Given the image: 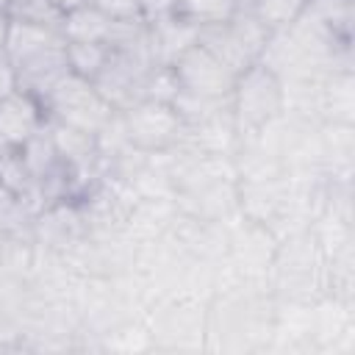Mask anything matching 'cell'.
Returning a JSON list of instances; mask_svg holds the SVG:
<instances>
[{"label":"cell","mask_w":355,"mask_h":355,"mask_svg":"<svg viewBox=\"0 0 355 355\" xmlns=\"http://www.w3.org/2000/svg\"><path fill=\"white\" fill-rule=\"evenodd\" d=\"M6 36H8V14L0 8V58L6 55Z\"/></svg>","instance_id":"e0dca14e"},{"label":"cell","mask_w":355,"mask_h":355,"mask_svg":"<svg viewBox=\"0 0 355 355\" xmlns=\"http://www.w3.org/2000/svg\"><path fill=\"white\" fill-rule=\"evenodd\" d=\"M50 139L55 144V153L58 158L72 166V169H83L89 166L100 150H97V136L94 133H86V130H78V128H69L64 122H55L50 128Z\"/></svg>","instance_id":"9c48e42d"},{"label":"cell","mask_w":355,"mask_h":355,"mask_svg":"<svg viewBox=\"0 0 355 355\" xmlns=\"http://www.w3.org/2000/svg\"><path fill=\"white\" fill-rule=\"evenodd\" d=\"M8 19L31 22V25H44V28H61L64 11L53 0H8L6 3Z\"/></svg>","instance_id":"4fadbf2b"},{"label":"cell","mask_w":355,"mask_h":355,"mask_svg":"<svg viewBox=\"0 0 355 355\" xmlns=\"http://www.w3.org/2000/svg\"><path fill=\"white\" fill-rule=\"evenodd\" d=\"M175 78L183 92L197 94V97H211V100H225L230 97L236 86V72L225 67L214 53H208L200 42L191 44L175 64Z\"/></svg>","instance_id":"277c9868"},{"label":"cell","mask_w":355,"mask_h":355,"mask_svg":"<svg viewBox=\"0 0 355 355\" xmlns=\"http://www.w3.org/2000/svg\"><path fill=\"white\" fill-rule=\"evenodd\" d=\"M200 28L191 22L169 14H161L155 19H147V47L153 67H172L191 44H197Z\"/></svg>","instance_id":"5b68a950"},{"label":"cell","mask_w":355,"mask_h":355,"mask_svg":"<svg viewBox=\"0 0 355 355\" xmlns=\"http://www.w3.org/2000/svg\"><path fill=\"white\" fill-rule=\"evenodd\" d=\"M119 116H122L128 144H133L136 150H144V153L166 150L186 130L175 105L161 103V100H147L144 97V100L133 103L130 108L119 111Z\"/></svg>","instance_id":"3957f363"},{"label":"cell","mask_w":355,"mask_h":355,"mask_svg":"<svg viewBox=\"0 0 355 355\" xmlns=\"http://www.w3.org/2000/svg\"><path fill=\"white\" fill-rule=\"evenodd\" d=\"M241 11V0H175L172 14L191 22L194 28L222 25Z\"/></svg>","instance_id":"30bf717a"},{"label":"cell","mask_w":355,"mask_h":355,"mask_svg":"<svg viewBox=\"0 0 355 355\" xmlns=\"http://www.w3.org/2000/svg\"><path fill=\"white\" fill-rule=\"evenodd\" d=\"M64 53H67L69 72H75L86 80H94L100 75V69L105 67L111 47L105 42H67Z\"/></svg>","instance_id":"8fae6325"},{"label":"cell","mask_w":355,"mask_h":355,"mask_svg":"<svg viewBox=\"0 0 355 355\" xmlns=\"http://www.w3.org/2000/svg\"><path fill=\"white\" fill-rule=\"evenodd\" d=\"M136 3H139L141 19H155L161 14H169L175 6V0H136Z\"/></svg>","instance_id":"2e32d148"},{"label":"cell","mask_w":355,"mask_h":355,"mask_svg":"<svg viewBox=\"0 0 355 355\" xmlns=\"http://www.w3.org/2000/svg\"><path fill=\"white\" fill-rule=\"evenodd\" d=\"M19 153H22V161H25V166H28V172H31V178L39 183L42 178H47L58 164H61V158H58V153H55V144H53V139H50V130L44 133V130H36L22 147H19Z\"/></svg>","instance_id":"7c38bea8"},{"label":"cell","mask_w":355,"mask_h":355,"mask_svg":"<svg viewBox=\"0 0 355 355\" xmlns=\"http://www.w3.org/2000/svg\"><path fill=\"white\" fill-rule=\"evenodd\" d=\"M44 105L50 108L55 122H64L69 128L100 133L108 119L116 114V108L97 92V86L75 72H67L44 97Z\"/></svg>","instance_id":"6da1fadb"},{"label":"cell","mask_w":355,"mask_h":355,"mask_svg":"<svg viewBox=\"0 0 355 355\" xmlns=\"http://www.w3.org/2000/svg\"><path fill=\"white\" fill-rule=\"evenodd\" d=\"M64 44L61 31L44 28V25H31L19 19H8V36H6V58L11 64H22L50 47Z\"/></svg>","instance_id":"52a82bcc"},{"label":"cell","mask_w":355,"mask_h":355,"mask_svg":"<svg viewBox=\"0 0 355 355\" xmlns=\"http://www.w3.org/2000/svg\"><path fill=\"white\" fill-rule=\"evenodd\" d=\"M230 100H233V111H236L239 125L261 128L280 114L283 100H286V89H283L280 75L258 61L236 78Z\"/></svg>","instance_id":"7a4b0ae2"},{"label":"cell","mask_w":355,"mask_h":355,"mask_svg":"<svg viewBox=\"0 0 355 355\" xmlns=\"http://www.w3.org/2000/svg\"><path fill=\"white\" fill-rule=\"evenodd\" d=\"M111 25H114V19L105 17L100 8H94L92 3H80L69 11H64L58 31H61L64 42H105L108 44Z\"/></svg>","instance_id":"ba28073f"},{"label":"cell","mask_w":355,"mask_h":355,"mask_svg":"<svg viewBox=\"0 0 355 355\" xmlns=\"http://www.w3.org/2000/svg\"><path fill=\"white\" fill-rule=\"evenodd\" d=\"M36 130H42V103L17 89L0 100V147H22Z\"/></svg>","instance_id":"8992f818"},{"label":"cell","mask_w":355,"mask_h":355,"mask_svg":"<svg viewBox=\"0 0 355 355\" xmlns=\"http://www.w3.org/2000/svg\"><path fill=\"white\" fill-rule=\"evenodd\" d=\"M86 3H92L94 8H100L111 19H136V17H141L136 0H86Z\"/></svg>","instance_id":"5bb4252c"},{"label":"cell","mask_w":355,"mask_h":355,"mask_svg":"<svg viewBox=\"0 0 355 355\" xmlns=\"http://www.w3.org/2000/svg\"><path fill=\"white\" fill-rule=\"evenodd\" d=\"M19 89V78H17V69H14V64L3 55L0 58V100L3 97H8L11 92H17Z\"/></svg>","instance_id":"9a60e30c"}]
</instances>
